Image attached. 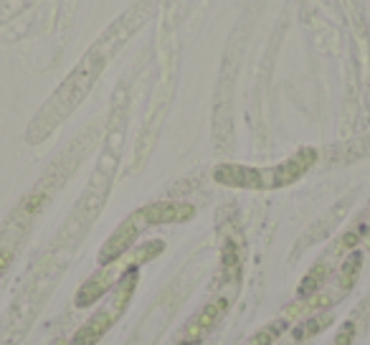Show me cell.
<instances>
[{"instance_id": "obj_1", "label": "cell", "mask_w": 370, "mask_h": 345, "mask_svg": "<svg viewBox=\"0 0 370 345\" xmlns=\"http://www.w3.org/2000/svg\"><path fill=\"white\" fill-rule=\"evenodd\" d=\"M137 216H132V219L127 221V224H122L117 229V231L109 236V241H107L104 246H102V252H100V262L102 264H109V262H114V259H119L122 254L132 246V241L137 239V234H139V226H137Z\"/></svg>"}, {"instance_id": "obj_2", "label": "cell", "mask_w": 370, "mask_h": 345, "mask_svg": "<svg viewBox=\"0 0 370 345\" xmlns=\"http://www.w3.org/2000/svg\"><path fill=\"white\" fill-rule=\"evenodd\" d=\"M145 224H178V221H188L193 216V206L188 203H152V206L142 208L137 213Z\"/></svg>"}, {"instance_id": "obj_3", "label": "cell", "mask_w": 370, "mask_h": 345, "mask_svg": "<svg viewBox=\"0 0 370 345\" xmlns=\"http://www.w3.org/2000/svg\"><path fill=\"white\" fill-rule=\"evenodd\" d=\"M114 323V315L112 312H100L94 315L84 327H79V332L74 335V343L71 345H94L97 340L109 330V325Z\"/></svg>"}, {"instance_id": "obj_4", "label": "cell", "mask_w": 370, "mask_h": 345, "mask_svg": "<svg viewBox=\"0 0 370 345\" xmlns=\"http://www.w3.org/2000/svg\"><path fill=\"white\" fill-rule=\"evenodd\" d=\"M109 285H112V274H109V272L92 277L84 287H81L79 292H76V305H79V307L92 305L94 299H100L102 295H104V290H107Z\"/></svg>"}, {"instance_id": "obj_5", "label": "cell", "mask_w": 370, "mask_h": 345, "mask_svg": "<svg viewBox=\"0 0 370 345\" xmlns=\"http://www.w3.org/2000/svg\"><path fill=\"white\" fill-rule=\"evenodd\" d=\"M357 272H360V254H352L343 264V269H340V292H345V290H350L355 285Z\"/></svg>"}, {"instance_id": "obj_6", "label": "cell", "mask_w": 370, "mask_h": 345, "mask_svg": "<svg viewBox=\"0 0 370 345\" xmlns=\"http://www.w3.org/2000/svg\"><path fill=\"white\" fill-rule=\"evenodd\" d=\"M324 279H327V266L317 264L307 277H304L302 285H299V295H312L315 290H320V287L324 285Z\"/></svg>"}, {"instance_id": "obj_7", "label": "cell", "mask_w": 370, "mask_h": 345, "mask_svg": "<svg viewBox=\"0 0 370 345\" xmlns=\"http://www.w3.org/2000/svg\"><path fill=\"white\" fill-rule=\"evenodd\" d=\"M352 338H355V323H345L332 345H352Z\"/></svg>"}, {"instance_id": "obj_8", "label": "cell", "mask_w": 370, "mask_h": 345, "mask_svg": "<svg viewBox=\"0 0 370 345\" xmlns=\"http://www.w3.org/2000/svg\"><path fill=\"white\" fill-rule=\"evenodd\" d=\"M59 345H64V343H59Z\"/></svg>"}]
</instances>
